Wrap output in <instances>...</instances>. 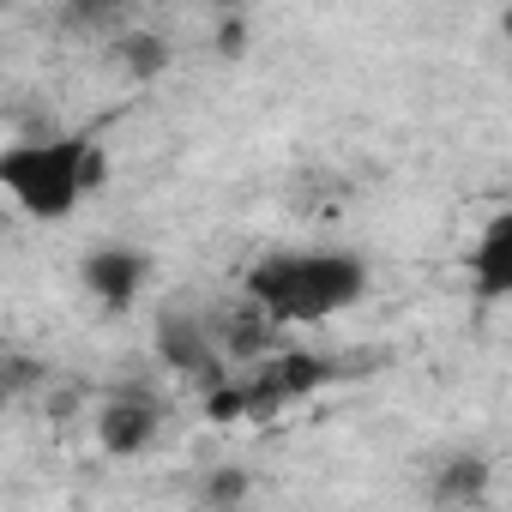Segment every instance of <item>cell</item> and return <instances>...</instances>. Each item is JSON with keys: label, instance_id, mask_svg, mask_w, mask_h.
I'll return each mask as SVG.
<instances>
[{"label": "cell", "instance_id": "obj_10", "mask_svg": "<svg viewBox=\"0 0 512 512\" xmlns=\"http://www.w3.org/2000/svg\"><path fill=\"white\" fill-rule=\"evenodd\" d=\"M217 55H229V61L247 55V19H241V13H223V19H217Z\"/></svg>", "mask_w": 512, "mask_h": 512}, {"label": "cell", "instance_id": "obj_11", "mask_svg": "<svg viewBox=\"0 0 512 512\" xmlns=\"http://www.w3.org/2000/svg\"><path fill=\"white\" fill-rule=\"evenodd\" d=\"M217 7H223V13H241V7H247V0H217Z\"/></svg>", "mask_w": 512, "mask_h": 512}, {"label": "cell", "instance_id": "obj_12", "mask_svg": "<svg viewBox=\"0 0 512 512\" xmlns=\"http://www.w3.org/2000/svg\"><path fill=\"white\" fill-rule=\"evenodd\" d=\"M55 7H97V0H55Z\"/></svg>", "mask_w": 512, "mask_h": 512}, {"label": "cell", "instance_id": "obj_5", "mask_svg": "<svg viewBox=\"0 0 512 512\" xmlns=\"http://www.w3.org/2000/svg\"><path fill=\"white\" fill-rule=\"evenodd\" d=\"M157 362L175 374H217L223 368V344L211 320H187V314H157Z\"/></svg>", "mask_w": 512, "mask_h": 512}, {"label": "cell", "instance_id": "obj_2", "mask_svg": "<svg viewBox=\"0 0 512 512\" xmlns=\"http://www.w3.org/2000/svg\"><path fill=\"white\" fill-rule=\"evenodd\" d=\"M103 181H109V151L97 145V133H49L0 151V187L43 223L73 217L79 199L97 193Z\"/></svg>", "mask_w": 512, "mask_h": 512}, {"label": "cell", "instance_id": "obj_13", "mask_svg": "<svg viewBox=\"0 0 512 512\" xmlns=\"http://www.w3.org/2000/svg\"><path fill=\"white\" fill-rule=\"evenodd\" d=\"M506 37H512V13H506Z\"/></svg>", "mask_w": 512, "mask_h": 512}, {"label": "cell", "instance_id": "obj_8", "mask_svg": "<svg viewBox=\"0 0 512 512\" xmlns=\"http://www.w3.org/2000/svg\"><path fill=\"white\" fill-rule=\"evenodd\" d=\"M482 488H488V464L482 458H452L434 476V500H482Z\"/></svg>", "mask_w": 512, "mask_h": 512}, {"label": "cell", "instance_id": "obj_9", "mask_svg": "<svg viewBox=\"0 0 512 512\" xmlns=\"http://www.w3.org/2000/svg\"><path fill=\"white\" fill-rule=\"evenodd\" d=\"M199 494H205L211 506H235V500H247V476H241V470H217Z\"/></svg>", "mask_w": 512, "mask_h": 512}, {"label": "cell", "instance_id": "obj_6", "mask_svg": "<svg viewBox=\"0 0 512 512\" xmlns=\"http://www.w3.org/2000/svg\"><path fill=\"white\" fill-rule=\"evenodd\" d=\"M470 290L476 302H512V205L488 217L482 241L470 247Z\"/></svg>", "mask_w": 512, "mask_h": 512}, {"label": "cell", "instance_id": "obj_4", "mask_svg": "<svg viewBox=\"0 0 512 512\" xmlns=\"http://www.w3.org/2000/svg\"><path fill=\"white\" fill-rule=\"evenodd\" d=\"M85 290L109 308V314H127L133 302H139V290H145V278H151V260L145 253H133V247H97V253H85Z\"/></svg>", "mask_w": 512, "mask_h": 512}, {"label": "cell", "instance_id": "obj_7", "mask_svg": "<svg viewBox=\"0 0 512 512\" xmlns=\"http://www.w3.org/2000/svg\"><path fill=\"white\" fill-rule=\"evenodd\" d=\"M115 61H121L127 79H157V73L169 67V43H163L157 31H121Z\"/></svg>", "mask_w": 512, "mask_h": 512}, {"label": "cell", "instance_id": "obj_3", "mask_svg": "<svg viewBox=\"0 0 512 512\" xmlns=\"http://www.w3.org/2000/svg\"><path fill=\"white\" fill-rule=\"evenodd\" d=\"M157 434H163V404L151 392L127 386V392H109L97 404V446L109 458H145L157 446Z\"/></svg>", "mask_w": 512, "mask_h": 512}, {"label": "cell", "instance_id": "obj_1", "mask_svg": "<svg viewBox=\"0 0 512 512\" xmlns=\"http://www.w3.org/2000/svg\"><path fill=\"white\" fill-rule=\"evenodd\" d=\"M241 296H253L278 326H320L368 296V260L350 247H278L247 266Z\"/></svg>", "mask_w": 512, "mask_h": 512}]
</instances>
